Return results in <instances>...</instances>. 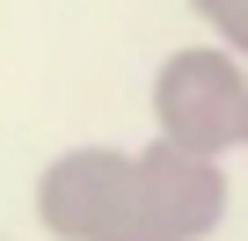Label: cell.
Returning <instances> with one entry per match:
<instances>
[{
  "label": "cell",
  "instance_id": "cell-3",
  "mask_svg": "<svg viewBox=\"0 0 248 241\" xmlns=\"http://www.w3.org/2000/svg\"><path fill=\"white\" fill-rule=\"evenodd\" d=\"M132 197V146H66L37 168V190H30V212L51 241H102L109 219Z\"/></svg>",
  "mask_w": 248,
  "mask_h": 241
},
{
  "label": "cell",
  "instance_id": "cell-5",
  "mask_svg": "<svg viewBox=\"0 0 248 241\" xmlns=\"http://www.w3.org/2000/svg\"><path fill=\"white\" fill-rule=\"evenodd\" d=\"M241 154H248V132H241Z\"/></svg>",
  "mask_w": 248,
  "mask_h": 241
},
{
  "label": "cell",
  "instance_id": "cell-2",
  "mask_svg": "<svg viewBox=\"0 0 248 241\" xmlns=\"http://www.w3.org/2000/svg\"><path fill=\"white\" fill-rule=\"evenodd\" d=\"M226 212H233L226 161H197V154L146 139V146H132V197L102 241H212L226 226Z\"/></svg>",
  "mask_w": 248,
  "mask_h": 241
},
{
  "label": "cell",
  "instance_id": "cell-1",
  "mask_svg": "<svg viewBox=\"0 0 248 241\" xmlns=\"http://www.w3.org/2000/svg\"><path fill=\"white\" fill-rule=\"evenodd\" d=\"M146 110H154V139L161 146L197 154V161H226V154H241V132H248V66L226 59L204 37L175 44L154 66Z\"/></svg>",
  "mask_w": 248,
  "mask_h": 241
},
{
  "label": "cell",
  "instance_id": "cell-4",
  "mask_svg": "<svg viewBox=\"0 0 248 241\" xmlns=\"http://www.w3.org/2000/svg\"><path fill=\"white\" fill-rule=\"evenodd\" d=\"M190 22H204V44H219L226 59L248 66V0H183Z\"/></svg>",
  "mask_w": 248,
  "mask_h": 241
}]
</instances>
